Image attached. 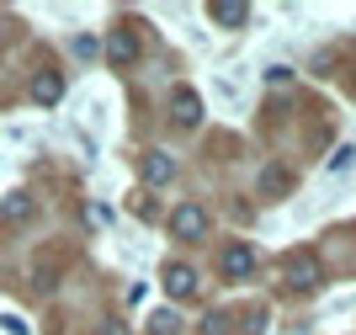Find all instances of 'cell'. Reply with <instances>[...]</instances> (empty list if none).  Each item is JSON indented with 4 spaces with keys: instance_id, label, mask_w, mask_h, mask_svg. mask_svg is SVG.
I'll return each mask as SVG.
<instances>
[{
    "instance_id": "3957f363",
    "label": "cell",
    "mask_w": 356,
    "mask_h": 335,
    "mask_svg": "<svg viewBox=\"0 0 356 335\" xmlns=\"http://www.w3.org/2000/svg\"><path fill=\"white\" fill-rule=\"evenodd\" d=\"M134 54H138V43H134V32H128V27H118L112 38H106V59H112V70H128Z\"/></svg>"
},
{
    "instance_id": "7a4b0ae2",
    "label": "cell",
    "mask_w": 356,
    "mask_h": 335,
    "mask_svg": "<svg viewBox=\"0 0 356 335\" xmlns=\"http://www.w3.org/2000/svg\"><path fill=\"white\" fill-rule=\"evenodd\" d=\"M319 277H325V272H319V256H314V250H298L293 261H287V282H293V288H319Z\"/></svg>"
},
{
    "instance_id": "30bf717a",
    "label": "cell",
    "mask_w": 356,
    "mask_h": 335,
    "mask_svg": "<svg viewBox=\"0 0 356 335\" xmlns=\"http://www.w3.org/2000/svg\"><path fill=\"white\" fill-rule=\"evenodd\" d=\"M32 219V197L27 192H11L6 203H0V224H27Z\"/></svg>"
},
{
    "instance_id": "277c9868",
    "label": "cell",
    "mask_w": 356,
    "mask_h": 335,
    "mask_svg": "<svg viewBox=\"0 0 356 335\" xmlns=\"http://www.w3.org/2000/svg\"><path fill=\"white\" fill-rule=\"evenodd\" d=\"M208 16H213V27H245V22H250V6H239V0H213Z\"/></svg>"
},
{
    "instance_id": "8992f818",
    "label": "cell",
    "mask_w": 356,
    "mask_h": 335,
    "mask_svg": "<svg viewBox=\"0 0 356 335\" xmlns=\"http://www.w3.org/2000/svg\"><path fill=\"white\" fill-rule=\"evenodd\" d=\"M59 96H64V80H59L54 70H43L38 80H32V102H38V107H54Z\"/></svg>"
},
{
    "instance_id": "6da1fadb",
    "label": "cell",
    "mask_w": 356,
    "mask_h": 335,
    "mask_svg": "<svg viewBox=\"0 0 356 335\" xmlns=\"http://www.w3.org/2000/svg\"><path fill=\"white\" fill-rule=\"evenodd\" d=\"M170 234H176V240H202V234H208V213L197 203L170 208Z\"/></svg>"
},
{
    "instance_id": "ba28073f",
    "label": "cell",
    "mask_w": 356,
    "mask_h": 335,
    "mask_svg": "<svg viewBox=\"0 0 356 335\" xmlns=\"http://www.w3.org/2000/svg\"><path fill=\"white\" fill-rule=\"evenodd\" d=\"M170 176H176V160H170V155H160V149L144 155V181H149V187H165Z\"/></svg>"
},
{
    "instance_id": "7c38bea8",
    "label": "cell",
    "mask_w": 356,
    "mask_h": 335,
    "mask_svg": "<svg viewBox=\"0 0 356 335\" xmlns=\"http://www.w3.org/2000/svg\"><path fill=\"white\" fill-rule=\"evenodd\" d=\"M351 165H356V144H341V155H330V165H325V171H330V176H346Z\"/></svg>"
},
{
    "instance_id": "4fadbf2b",
    "label": "cell",
    "mask_w": 356,
    "mask_h": 335,
    "mask_svg": "<svg viewBox=\"0 0 356 335\" xmlns=\"http://www.w3.org/2000/svg\"><path fill=\"white\" fill-rule=\"evenodd\" d=\"M0 325H6V335H27V320H22V314H6Z\"/></svg>"
},
{
    "instance_id": "8fae6325",
    "label": "cell",
    "mask_w": 356,
    "mask_h": 335,
    "mask_svg": "<svg viewBox=\"0 0 356 335\" xmlns=\"http://www.w3.org/2000/svg\"><path fill=\"white\" fill-rule=\"evenodd\" d=\"M261 192H266V197H282V192H287V176L277 171V165H266V171H261Z\"/></svg>"
},
{
    "instance_id": "9c48e42d",
    "label": "cell",
    "mask_w": 356,
    "mask_h": 335,
    "mask_svg": "<svg viewBox=\"0 0 356 335\" xmlns=\"http://www.w3.org/2000/svg\"><path fill=\"white\" fill-rule=\"evenodd\" d=\"M170 107H176V123H181V128H197V117H202V102H197V91H186V86H181Z\"/></svg>"
},
{
    "instance_id": "5b68a950",
    "label": "cell",
    "mask_w": 356,
    "mask_h": 335,
    "mask_svg": "<svg viewBox=\"0 0 356 335\" xmlns=\"http://www.w3.org/2000/svg\"><path fill=\"white\" fill-rule=\"evenodd\" d=\"M250 272H255V250L250 245H229V250H223V277H250Z\"/></svg>"
},
{
    "instance_id": "52a82bcc",
    "label": "cell",
    "mask_w": 356,
    "mask_h": 335,
    "mask_svg": "<svg viewBox=\"0 0 356 335\" xmlns=\"http://www.w3.org/2000/svg\"><path fill=\"white\" fill-rule=\"evenodd\" d=\"M165 293L192 298V293H197V272H192V266H165Z\"/></svg>"
}]
</instances>
